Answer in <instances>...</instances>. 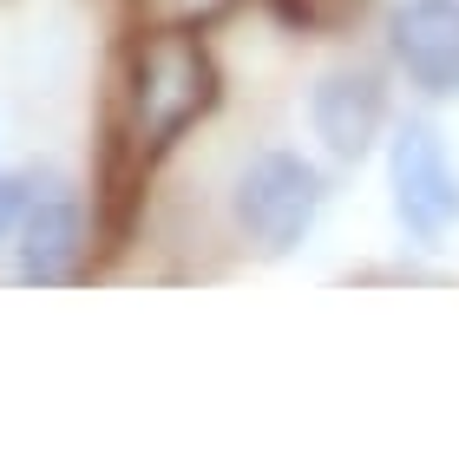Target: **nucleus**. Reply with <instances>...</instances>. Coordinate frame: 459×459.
Instances as JSON below:
<instances>
[{"label":"nucleus","instance_id":"obj_1","mask_svg":"<svg viewBox=\"0 0 459 459\" xmlns=\"http://www.w3.org/2000/svg\"><path fill=\"white\" fill-rule=\"evenodd\" d=\"M217 99H223V73L197 27H138V39L125 47L112 125L144 164H158L191 125L217 112Z\"/></svg>","mask_w":459,"mask_h":459},{"label":"nucleus","instance_id":"obj_2","mask_svg":"<svg viewBox=\"0 0 459 459\" xmlns=\"http://www.w3.org/2000/svg\"><path fill=\"white\" fill-rule=\"evenodd\" d=\"M322 171L296 152H256L230 184V217L263 256H289L322 217Z\"/></svg>","mask_w":459,"mask_h":459},{"label":"nucleus","instance_id":"obj_3","mask_svg":"<svg viewBox=\"0 0 459 459\" xmlns=\"http://www.w3.org/2000/svg\"><path fill=\"white\" fill-rule=\"evenodd\" d=\"M387 184H394V217L413 243H446L459 230V164L433 125H401L387 144Z\"/></svg>","mask_w":459,"mask_h":459},{"label":"nucleus","instance_id":"obj_4","mask_svg":"<svg viewBox=\"0 0 459 459\" xmlns=\"http://www.w3.org/2000/svg\"><path fill=\"white\" fill-rule=\"evenodd\" d=\"M20 282L59 289L86 269V204L59 171L27 178V211H20Z\"/></svg>","mask_w":459,"mask_h":459},{"label":"nucleus","instance_id":"obj_5","mask_svg":"<svg viewBox=\"0 0 459 459\" xmlns=\"http://www.w3.org/2000/svg\"><path fill=\"white\" fill-rule=\"evenodd\" d=\"M387 47L427 99L459 92V0H401L387 13Z\"/></svg>","mask_w":459,"mask_h":459},{"label":"nucleus","instance_id":"obj_6","mask_svg":"<svg viewBox=\"0 0 459 459\" xmlns=\"http://www.w3.org/2000/svg\"><path fill=\"white\" fill-rule=\"evenodd\" d=\"M308 125H316V138L328 144L335 158H368L374 138H381L387 125V86L374 79L368 66H335L316 79V92H308Z\"/></svg>","mask_w":459,"mask_h":459},{"label":"nucleus","instance_id":"obj_7","mask_svg":"<svg viewBox=\"0 0 459 459\" xmlns=\"http://www.w3.org/2000/svg\"><path fill=\"white\" fill-rule=\"evenodd\" d=\"M368 0H276V13L302 33H348Z\"/></svg>","mask_w":459,"mask_h":459},{"label":"nucleus","instance_id":"obj_8","mask_svg":"<svg viewBox=\"0 0 459 459\" xmlns=\"http://www.w3.org/2000/svg\"><path fill=\"white\" fill-rule=\"evenodd\" d=\"M223 13H237V0H138L144 27H217Z\"/></svg>","mask_w":459,"mask_h":459},{"label":"nucleus","instance_id":"obj_9","mask_svg":"<svg viewBox=\"0 0 459 459\" xmlns=\"http://www.w3.org/2000/svg\"><path fill=\"white\" fill-rule=\"evenodd\" d=\"M20 211H27V178H7V171H0V243L20 230Z\"/></svg>","mask_w":459,"mask_h":459}]
</instances>
